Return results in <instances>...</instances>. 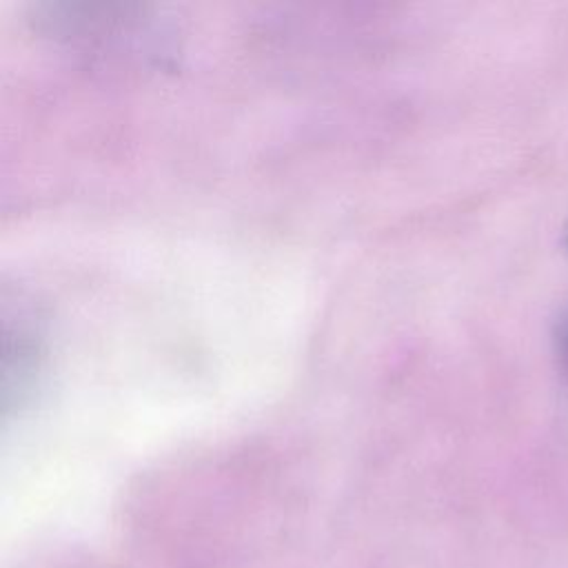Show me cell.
<instances>
[{"label": "cell", "mask_w": 568, "mask_h": 568, "mask_svg": "<svg viewBox=\"0 0 568 568\" xmlns=\"http://www.w3.org/2000/svg\"><path fill=\"white\" fill-rule=\"evenodd\" d=\"M555 351H557V359H559V368L566 373L568 377V308L564 311L559 324H557V333H555Z\"/></svg>", "instance_id": "obj_1"}, {"label": "cell", "mask_w": 568, "mask_h": 568, "mask_svg": "<svg viewBox=\"0 0 568 568\" xmlns=\"http://www.w3.org/2000/svg\"><path fill=\"white\" fill-rule=\"evenodd\" d=\"M564 244H566V248H568V220H566V224H564Z\"/></svg>", "instance_id": "obj_2"}]
</instances>
